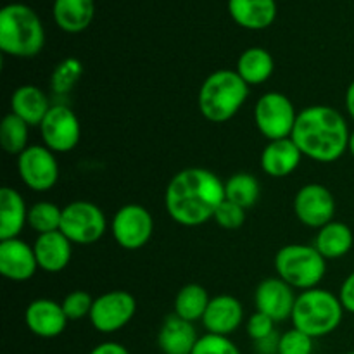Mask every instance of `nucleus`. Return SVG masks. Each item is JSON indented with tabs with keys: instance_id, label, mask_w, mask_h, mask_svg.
<instances>
[{
	"instance_id": "f704fd0d",
	"label": "nucleus",
	"mask_w": 354,
	"mask_h": 354,
	"mask_svg": "<svg viewBox=\"0 0 354 354\" xmlns=\"http://www.w3.org/2000/svg\"><path fill=\"white\" fill-rule=\"evenodd\" d=\"M192 354H241V349L225 335L206 334L199 337Z\"/></svg>"
},
{
	"instance_id": "9b49d317",
	"label": "nucleus",
	"mask_w": 354,
	"mask_h": 354,
	"mask_svg": "<svg viewBox=\"0 0 354 354\" xmlns=\"http://www.w3.org/2000/svg\"><path fill=\"white\" fill-rule=\"evenodd\" d=\"M17 173L28 189L45 192L55 187L59 180V162L55 152L45 145H30L17 156Z\"/></svg>"
},
{
	"instance_id": "dca6fc26",
	"label": "nucleus",
	"mask_w": 354,
	"mask_h": 354,
	"mask_svg": "<svg viewBox=\"0 0 354 354\" xmlns=\"http://www.w3.org/2000/svg\"><path fill=\"white\" fill-rule=\"evenodd\" d=\"M24 322L31 334L41 339L59 337L66 330L68 317L59 303L52 299H35L24 311Z\"/></svg>"
},
{
	"instance_id": "2f4dec72",
	"label": "nucleus",
	"mask_w": 354,
	"mask_h": 354,
	"mask_svg": "<svg viewBox=\"0 0 354 354\" xmlns=\"http://www.w3.org/2000/svg\"><path fill=\"white\" fill-rule=\"evenodd\" d=\"M93 297L85 290H73L62 299L61 306L64 310L66 317L69 322L82 320V318L90 317V311L93 306Z\"/></svg>"
},
{
	"instance_id": "1a4fd4ad",
	"label": "nucleus",
	"mask_w": 354,
	"mask_h": 354,
	"mask_svg": "<svg viewBox=\"0 0 354 354\" xmlns=\"http://www.w3.org/2000/svg\"><path fill=\"white\" fill-rule=\"evenodd\" d=\"M111 232L120 248L138 251L149 244L154 234V218L140 204H124L111 221Z\"/></svg>"
},
{
	"instance_id": "9d476101",
	"label": "nucleus",
	"mask_w": 354,
	"mask_h": 354,
	"mask_svg": "<svg viewBox=\"0 0 354 354\" xmlns=\"http://www.w3.org/2000/svg\"><path fill=\"white\" fill-rule=\"evenodd\" d=\"M137 313V301L127 290H109L93 301L90 324L100 334H114L131 322Z\"/></svg>"
},
{
	"instance_id": "c85d7f7f",
	"label": "nucleus",
	"mask_w": 354,
	"mask_h": 354,
	"mask_svg": "<svg viewBox=\"0 0 354 354\" xmlns=\"http://www.w3.org/2000/svg\"><path fill=\"white\" fill-rule=\"evenodd\" d=\"M28 130L30 124L24 123L16 114L9 113L0 123V145L3 151L10 156H19L26 151L28 145Z\"/></svg>"
},
{
	"instance_id": "4be33fe9",
	"label": "nucleus",
	"mask_w": 354,
	"mask_h": 354,
	"mask_svg": "<svg viewBox=\"0 0 354 354\" xmlns=\"http://www.w3.org/2000/svg\"><path fill=\"white\" fill-rule=\"evenodd\" d=\"M28 207L23 196L12 187L0 190V241L17 239L28 223Z\"/></svg>"
},
{
	"instance_id": "a211bd4d",
	"label": "nucleus",
	"mask_w": 354,
	"mask_h": 354,
	"mask_svg": "<svg viewBox=\"0 0 354 354\" xmlns=\"http://www.w3.org/2000/svg\"><path fill=\"white\" fill-rule=\"evenodd\" d=\"M38 268L47 273H59L69 265L73 242L61 230L38 235L33 244Z\"/></svg>"
},
{
	"instance_id": "2eb2a0df",
	"label": "nucleus",
	"mask_w": 354,
	"mask_h": 354,
	"mask_svg": "<svg viewBox=\"0 0 354 354\" xmlns=\"http://www.w3.org/2000/svg\"><path fill=\"white\" fill-rule=\"evenodd\" d=\"M38 263L33 245L24 241H0V273L10 282H26L37 273Z\"/></svg>"
},
{
	"instance_id": "6ab92c4d",
	"label": "nucleus",
	"mask_w": 354,
	"mask_h": 354,
	"mask_svg": "<svg viewBox=\"0 0 354 354\" xmlns=\"http://www.w3.org/2000/svg\"><path fill=\"white\" fill-rule=\"evenodd\" d=\"M303 159V152L292 138L268 142L261 152V169L273 178H283L297 169Z\"/></svg>"
},
{
	"instance_id": "a878e982",
	"label": "nucleus",
	"mask_w": 354,
	"mask_h": 354,
	"mask_svg": "<svg viewBox=\"0 0 354 354\" xmlns=\"http://www.w3.org/2000/svg\"><path fill=\"white\" fill-rule=\"evenodd\" d=\"M273 69H275V61L272 54L266 48L251 47L241 54L235 71L249 86H252L265 83L273 75Z\"/></svg>"
},
{
	"instance_id": "c9c22d12",
	"label": "nucleus",
	"mask_w": 354,
	"mask_h": 354,
	"mask_svg": "<svg viewBox=\"0 0 354 354\" xmlns=\"http://www.w3.org/2000/svg\"><path fill=\"white\" fill-rule=\"evenodd\" d=\"M275 320L268 317V315L261 313V311H256V313L251 315L248 325H245V330H248V335L254 342H261L265 339L275 335Z\"/></svg>"
},
{
	"instance_id": "aec40b11",
	"label": "nucleus",
	"mask_w": 354,
	"mask_h": 354,
	"mask_svg": "<svg viewBox=\"0 0 354 354\" xmlns=\"http://www.w3.org/2000/svg\"><path fill=\"white\" fill-rule=\"evenodd\" d=\"M199 335L190 322L175 313L165 318L158 334V346L162 354H192Z\"/></svg>"
},
{
	"instance_id": "c756f323",
	"label": "nucleus",
	"mask_w": 354,
	"mask_h": 354,
	"mask_svg": "<svg viewBox=\"0 0 354 354\" xmlns=\"http://www.w3.org/2000/svg\"><path fill=\"white\" fill-rule=\"evenodd\" d=\"M62 220V207L57 204L48 203V201H40L35 203L28 211V225L31 230L37 232L38 235L50 234V232H57L61 228Z\"/></svg>"
},
{
	"instance_id": "20e7f679",
	"label": "nucleus",
	"mask_w": 354,
	"mask_h": 354,
	"mask_svg": "<svg viewBox=\"0 0 354 354\" xmlns=\"http://www.w3.org/2000/svg\"><path fill=\"white\" fill-rule=\"evenodd\" d=\"M249 85L234 69H220L207 76L199 90V111L211 123H225L241 111Z\"/></svg>"
},
{
	"instance_id": "4468645a",
	"label": "nucleus",
	"mask_w": 354,
	"mask_h": 354,
	"mask_svg": "<svg viewBox=\"0 0 354 354\" xmlns=\"http://www.w3.org/2000/svg\"><path fill=\"white\" fill-rule=\"evenodd\" d=\"M296 299L297 296L294 294L292 287L283 282L280 277L265 279L254 292L256 311L268 315L277 324L292 317Z\"/></svg>"
},
{
	"instance_id": "a19ab883",
	"label": "nucleus",
	"mask_w": 354,
	"mask_h": 354,
	"mask_svg": "<svg viewBox=\"0 0 354 354\" xmlns=\"http://www.w3.org/2000/svg\"><path fill=\"white\" fill-rule=\"evenodd\" d=\"M348 354H354V351H351V353H348Z\"/></svg>"
},
{
	"instance_id": "393cba45",
	"label": "nucleus",
	"mask_w": 354,
	"mask_h": 354,
	"mask_svg": "<svg viewBox=\"0 0 354 354\" xmlns=\"http://www.w3.org/2000/svg\"><path fill=\"white\" fill-rule=\"evenodd\" d=\"M353 230L342 221H330L318 230L315 248L325 259H339L353 249Z\"/></svg>"
},
{
	"instance_id": "6e6552de",
	"label": "nucleus",
	"mask_w": 354,
	"mask_h": 354,
	"mask_svg": "<svg viewBox=\"0 0 354 354\" xmlns=\"http://www.w3.org/2000/svg\"><path fill=\"white\" fill-rule=\"evenodd\" d=\"M297 114L289 97L280 92H268L256 102L254 123L259 133L270 142L282 140L292 135Z\"/></svg>"
},
{
	"instance_id": "f3484780",
	"label": "nucleus",
	"mask_w": 354,
	"mask_h": 354,
	"mask_svg": "<svg viewBox=\"0 0 354 354\" xmlns=\"http://www.w3.org/2000/svg\"><path fill=\"white\" fill-rule=\"evenodd\" d=\"M242 320H244V308H242L241 301L237 297L223 294V296L211 297L206 313L201 322L207 334L228 337L241 327Z\"/></svg>"
},
{
	"instance_id": "f03ea898",
	"label": "nucleus",
	"mask_w": 354,
	"mask_h": 354,
	"mask_svg": "<svg viewBox=\"0 0 354 354\" xmlns=\"http://www.w3.org/2000/svg\"><path fill=\"white\" fill-rule=\"evenodd\" d=\"M349 131L344 116L328 106H311L297 114L292 138L303 156L318 162H334L349 147Z\"/></svg>"
},
{
	"instance_id": "ddd939ff",
	"label": "nucleus",
	"mask_w": 354,
	"mask_h": 354,
	"mask_svg": "<svg viewBox=\"0 0 354 354\" xmlns=\"http://www.w3.org/2000/svg\"><path fill=\"white\" fill-rule=\"evenodd\" d=\"M294 213L303 225L320 230L334 221L335 199L325 185L308 183L301 187L294 197Z\"/></svg>"
},
{
	"instance_id": "39448f33",
	"label": "nucleus",
	"mask_w": 354,
	"mask_h": 354,
	"mask_svg": "<svg viewBox=\"0 0 354 354\" xmlns=\"http://www.w3.org/2000/svg\"><path fill=\"white\" fill-rule=\"evenodd\" d=\"M342 315L344 308L339 296L317 287V289L303 290L297 296L290 320L294 328L317 339L337 330L342 322Z\"/></svg>"
},
{
	"instance_id": "e433bc0d",
	"label": "nucleus",
	"mask_w": 354,
	"mask_h": 354,
	"mask_svg": "<svg viewBox=\"0 0 354 354\" xmlns=\"http://www.w3.org/2000/svg\"><path fill=\"white\" fill-rule=\"evenodd\" d=\"M339 299H341L344 311L354 315V272L342 282L341 290H339Z\"/></svg>"
},
{
	"instance_id": "f257e3e1",
	"label": "nucleus",
	"mask_w": 354,
	"mask_h": 354,
	"mask_svg": "<svg viewBox=\"0 0 354 354\" xmlns=\"http://www.w3.org/2000/svg\"><path fill=\"white\" fill-rule=\"evenodd\" d=\"M225 201V182L206 168H187L169 180L165 204L169 218L182 227H201L213 220Z\"/></svg>"
},
{
	"instance_id": "7ed1b4c3",
	"label": "nucleus",
	"mask_w": 354,
	"mask_h": 354,
	"mask_svg": "<svg viewBox=\"0 0 354 354\" xmlns=\"http://www.w3.org/2000/svg\"><path fill=\"white\" fill-rule=\"evenodd\" d=\"M45 45L40 17L24 3H9L0 10V50L12 57H35Z\"/></svg>"
},
{
	"instance_id": "58836bf2",
	"label": "nucleus",
	"mask_w": 354,
	"mask_h": 354,
	"mask_svg": "<svg viewBox=\"0 0 354 354\" xmlns=\"http://www.w3.org/2000/svg\"><path fill=\"white\" fill-rule=\"evenodd\" d=\"M346 109H348L349 116L354 120V80L349 83L348 90H346Z\"/></svg>"
},
{
	"instance_id": "5701e85b",
	"label": "nucleus",
	"mask_w": 354,
	"mask_h": 354,
	"mask_svg": "<svg viewBox=\"0 0 354 354\" xmlns=\"http://www.w3.org/2000/svg\"><path fill=\"white\" fill-rule=\"evenodd\" d=\"M50 107L47 95L35 85L19 86L10 97V113L30 127H40Z\"/></svg>"
},
{
	"instance_id": "0eeeda50",
	"label": "nucleus",
	"mask_w": 354,
	"mask_h": 354,
	"mask_svg": "<svg viewBox=\"0 0 354 354\" xmlns=\"http://www.w3.org/2000/svg\"><path fill=\"white\" fill-rule=\"evenodd\" d=\"M59 230L73 244H95L107 230V220L104 211L90 201H75L62 207V220Z\"/></svg>"
},
{
	"instance_id": "72a5a7b5",
	"label": "nucleus",
	"mask_w": 354,
	"mask_h": 354,
	"mask_svg": "<svg viewBox=\"0 0 354 354\" xmlns=\"http://www.w3.org/2000/svg\"><path fill=\"white\" fill-rule=\"evenodd\" d=\"M245 211L248 209L241 207L239 204L225 199L223 203L218 206L213 220L216 221L221 228H225V230H237V228H241L242 225H244Z\"/></svg>"
},
{
	"instance_id": "473e14b6",
	"label": "nucleus",
	"mask_w": 354,
	"mask_h": 354,
	"mask_svg": "<svg viewBox=\"0 0 354 354\" xmlns=\"http://www.w3.org/2000/svg\"><path fill=\"white\" fill-rule=\"evenodd\" d=\"M277 354H313V337L292 327L279 337Z\"/></svg>"
},
{
	"instance_id": "4c0bfd02",
	"label": "nucleus",
	"mask_w": 354,
	"mask_h": 354,
	"mask_svg": "<svg viewBox=\"0 0 354 354\" xmlns=\"http://www.w3.org/2000/svg\"><path fill=\"white\" fill-rule=\"evenodd\" d=\"M88 354H130V351L118 342H102V344L95 346Z\"/></svg>"
},
{
	"instance_id": "b1692460",
	"label": "nucleus",
	"mask_w": 354,
	"mask_h": 354,
	"mask_svg": "<svg viewBox=\"0 0 354 354\" xmlns=\"http://www.w3.org/2000/svg\"><path fill=\"white\" fill-rule=\"evenodd\" d=\"M54 19L66 33H80L90 26L95 14L93 0H55Z\"/></svg>"
},
{
	"instance_id": "bb28decb",
	"label": "nucleus",
	"mask_w": 354,
	"mask_h": 354,
	"mask_svg": "<svg viewBox=\"0 0 354 354\" xmlns=\"http://www.w3.org/2000/svg\"><path fill=\"white\" fill-rule=\"evenodd\" d=\"M209 301V294H207V290L203 286H199V283H187L176 294L173 308H175L176 317L194 324L197 320H203Z\"/></svg>"
},
{
	"instance_id": "f8f14e48",
	"label": "nucleus",
	"mask_w": 354,
	"mask_h": 354,
	"mask_svg": "<svg viewBox=\"0 0 354 354\" xmlns=\"http://www.w3.org/2000/svg\"><path fill=\"white\" fill-rule=\"evenodd\" d=\"M40 131L45 147L55 154H66L78 145L82 124L75 111L62 104H55L41 121Z\"/></svg>"
},
{
	"instance_id": "412c9836",
	"label": "nucleus",
	"mask_w": 354,
	"mask_h": 354,
	"mask_svg": "<svg viewBox=\"0 0 354 354\" xmlns=\"http://www.w3.org/2000/svg\"><path fill=\"white\" fill-rule=\"evenodd\" d=\"M228 12L245 30H265L277 17L275 0H228Z\"/></svg>"
},
{
	"instance_id": "423d86ee",
	"label": "nucleus",
	"mask_w": 354,
	"mask_h": 354,
	"mask_svg": "<svg viewBox=\"0 0 354 354\" xmlns=\"http://www.w3.org/2000/svg\"><path fill=\"white\" fill-rule=\"evenodd\" d=\"M277 275L292 289H317L327 273V259L315 245H283L275 256Z\"/></svg>"
},
{
	"instance_id": "7c9ffc66",
	"label": "nucleus",
	"mask_w": 354,
	"mask_h": 354,
	"mask_svg": "<svg viewBox=\"0 0 354 354\" xmlns=\"http://www.w3.org/2000/svg\"><path fill=\"white\" fill-rule=\"evenodd\" d=\"M83 75V64L75 57L64 59L52 73V90L57 93H68Z\"/></svg>"
},
{
	"instance_id": "cd10ccee",
	"label": "nucleus",
	"mask_w": 354,
	"mask_h": 354,
	"mask_svg": "<svg viewBox=\"0 0 354 354\" xmlns=\"http://www.w3.org/2000/svg\"><path fill=\"white\" fill-rule=\"evenodd\" d=\"M261 196L258 178L251 173H235L225 182V199L239 204L244 209H251Z\"/></svg>"
},
{
	"instance_id": "ea45409f",
	"label": "nucleus",
	"mask_w": 354,
	"mask_h": 354,
	"mask_svg": "<svg viewBox=\"0 0 354 354\" xmlns=\"http://www.w3.org/2000/svg\"><path fill=\"white\" fill-rule=\"evenodd\" d=\"M348 151L351 152V156L354 158V131H351V137H349V147Z\"/></svg>"
}]
</instances>
